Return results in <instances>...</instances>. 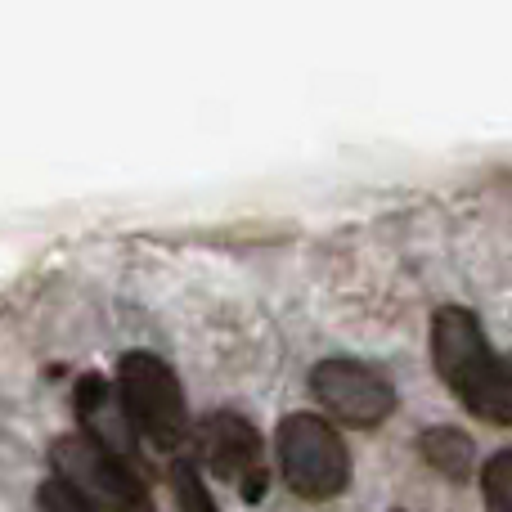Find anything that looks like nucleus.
Returning <instances> with one entry per match:
<instances>
[{"instance_id": "1", "label": "nucleus", "mask_w": 512, "mask_h": 512, "mask_svg": "<svg viewBox=\"0 0 512 512\" xmlns=\"http://www.w3.org/2000/svg\"><path fill=\"white\" fill-rule=\"evenodd\" d=\"M432 360L441 382L486 423L512 427V364L490 351L477 315L445 306L432 319Z\"/></svg>"}, {"instance_id": "2", "label": "nucleus", "mask_w": 512, "mask_h": 512, "mask_svg": "<svg viewBox=\"0 0 512 512\" xmlns=\"http://www.w3.org/2000/svg\"><path fill=\"white\" fill-rule=\"evenodd\" d=\"M279 472L301 499H333L351 481V454L328 418L319 414H288L274 436Z\"/></svg>"}, {"instance_id": "3", "label": "nucleus", "mask_w": 512, "mask_h": 512, "mask_svg": "<svg viewBox=\"0 0 512 512\" xmlns=\"http://www.w3.org/2000/svg\"><path fill=\"white\" fill-rule=\"evenodd\" d=\"M117 400L140 436H149L158 450H176L189 436V409L176 373L149 351L122 355L117 369Z\"/></svg>"}, {"instance_id": "4", "label": "nucleus", "mask_w": 512, "mask_h": 512, "mask_svg": "<svg viewBox=\"0 0 512 512\" xmlns=\"http://www.w3.org/2000/svg\"><path fill=\"white\" fill-rule=\"evenodd\" d=\"M54 477L68 481L86 504H95L99 512H153L149 508V490H144L140 472L126 468L122 459H113L108 450H99L86 436H63L50 450Z\"/></svg>"}, {"instance_id": "5", "label": "nucleus", "mask_w": 512, "mask_h": 512, "mask_svg": "<svg viewBox=\"0 0 512 512\" xmlns=\"http://www.w3.org/2000/svg\"><path fill=\"white\" fill-rule=\"evenodd\" d=\"M310 391L337 423L351 427H378L396 409V387L387 382V373H378L373 364L346 360V355L319 360L310 369Z\"/></svg>"}, {"instance_id": "6", "label": "nucleus", "mask_w": 512, "mask_h": 512, "mask_svg": "<svg viewBox=\"0 0 512 512\" xmlns=\"http://www.w3.org/2000/svg\"><path fill=\"white\" fill-rule=\"evenodd\" d=\"M194 441H198V459H203L216 477L230 481L248 504L261 499L265 481H270V468H265V441L248 418L230 414V409L207 414L203 423H198Z\"/></svg>"}, {"instance_id": "7", "label": "nucleus", "mask_w": 512, "mask_h": 512, "mask_svg": "<svg viewBox=\"0 0 512 512\" xmlns=\"http://www.w3.org/2000/svg\"><path fill=\"white\" fill-rule=\"evenodd\" d=\"M77 414H81V436H86V441H95L99 450H108L113 459H122L126 468H140V459H135V450H140V432L131 427L122 400H117V391L108 387L104 378H95V373L81 378Z\"/></svg>"}, {"instance_id": "8", "label": "nucleus", "mask_w": 512, "mask_h": 512, "mask_svg": "<svg viewBox=\"0 0 512 512\" xmlns=\"http://www.w3.org/2000/svg\"><path fill=\"white\" fill-rule=\"evenodd\" d=\"M418 450H423V459L450 481H463L472 472V463H477L472 441L463 432H454V427H432V432L418 441Z\"/></svg>"}, {"instance_id": "9", "label": "nucleus", "mask_w": 512, "mask_h": 512, "mask_svg": "<svg viewBox=\"0 0 512 512\" xmlns=\"http://www.w3.org/2000/svg\"><path fill=\"white\" fill-rule=\"evenodd\" d=\"M481 495L490 512H512V450H499L481 468Z\"/></svg>"}, {"instance_id": "10", "label": "nucleus", "mask_w": 512, "mask_h": 512, "mask_svg": "<svg viewBox=\"0 0 512 512\" xmlns=\"http://www.w3.org/2000/svg\"><path fill=\"white\" fill-rule=\"evenodd\" d=\"M171 486H176L180 512H216L212 495H207V486H203V477H198L194 463H176V468H171Z\"/></svg>"}, {"instance_id": "11", "label": "nucleus", "mask_w": 512, "mask_h": 512, "mask_svg": "<svg viewBox=\"0 0 512 512\" xmlns=\"http://www.w3.org/2000/svg\"><path fill=\"white\" fill-rule=\"evenodd\" d=\"M41 512H99L95 504H86V499L77 495V490L68 486V481L50 477L41 486Z\"/></svg>"}, {"instance_id": "12", "label": "nucleus", "mask_w": 512, "mask_h": 512, "mask_svg": "<svg viewBox=\"0 0 512 512\" xmlns=\"http://www.w3.org/2000/svg\"><path fill=\"white\" fill-rule=\"evenodd\" d=\"M396 512H409V508H396Z\"/></svg>"}]
</instances>
